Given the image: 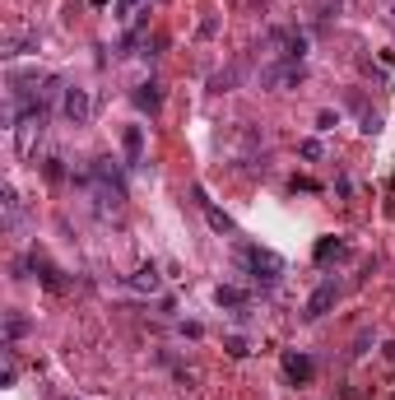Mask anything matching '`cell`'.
I'll list each match as a JSON object with an SVG mask.
<instances>
[{"instance_id":"6da1fadb","label":"cell","mask_w":395,"mask_h":400,"mask_svg":"<svg viewBox=\"0 0 395 400\" xmlns=\"http://www.w3.org/2000/svg\"><path fill=\"white\" fill-rule=\"evenodd\" d=\"M237 270L256 275L260 284H274L284 275V261L274 252H265V247H256V242H237Z\"/></svg>"},{"instance_id":"7a4b0ae2","label":"cell","mask_w":395,"mask_h":400,"mask_svg":"<svg viewBox=\"0 0 395 400\" xmlns=\"http://www.w3.org/2000/svg\"><path fill=\"white\" fill-rule=\"evenodd\" d=\"M10 126H14V149L28 158V154L37 149V140H42V131H47V102H37V107L19 112Z\"/></svg>"},{"instance_id":"3957f363","label":"cell","mask_w":395,"mask_h":400,"mask_svg":"<svg viewBox=\"0 0 395 400\" xmlns=\"http://www.w3.org/2000/svg\"><path fill=\"white\" fill-rule=\"evenodd\" d=\"M61 117H66L70 126H89V117H93V93L79 89V84H66V89H61Z\"/></svg>"},{"instance_id":"277c9868","label":"cell","mask_w":395,"mask_h":400,"mask_svg":"<svg viewBox=\"0 0 395 400\" xmlns=\"http://www.w3.org/2000/svg\"><path fill=\"white\" fill-rule=\"evenodd\" d=\"M307 79L303 61H274V66L260 70V89H298Z\"/></svg>"},{"instance_id":"5b68a950","label":"cell","mask_w":395,"mask_h":400,"mask_svg":"<svg viewBox=\"0 0 395 400\" xmlns=\"http://www.w3.org/2000/svg\"><path fill=\"white\" fill-rule=\"evenodd\" d=\"M335 298H339V284L335 279H326V284H321V289L312 293V298H307V322H316V317H326V307H335Z\"/></svg>"},{"instance_id":"8992f818","label":"cell","mask_w":395,"mask_h":400,"mask_svg":"<svg viewBox=\"0 0 395 400\" xmlns=\"http://www.w3.org/2000/svg\"><path fill=\"white\" fill-rule=\"evenodd\" d=\"M126 289H130V293H149V298H154V293L163 289V275H158V266H140L135 275L126 279Z\"/></svg>"},{"instance_id":"52a82bcc","label":"cell","mask_w":395,"mask_h":400,"mask_svg":"<svg viewBox=\"0 0 395 400\" xmlns=\"http://www.w3.org/2000/svg\"><path fill=\"white\" fill-rule=\"evenodd\" d=\"M312 372H316V363L307 354H298V349L284 354V377H288V382H312Z\"/></svg>"},{"instance_id":"ba28073f","label":"cell","mask_w":395,"mask_h":400,"mask_svg":"<svg viewBox=\"0 0 395 400\" xmlns=\"http://www.w3.org/2000/svg\"><path fill=\"white\" fill-rule=\"evenodd\" d=\"M195 200H200V210H205V219H209V228H214V233H224V237H237V223L228 219L224 210H214V205L205 200V191H200V187H195Z\"/></svg>"},{"instance_id":"9c48e42d","label":"cell","mask_w":395,"mask_h":400,"mask_svg":"<svg viewBox=\"0 0 395 400\" xmlns=\"http://www.w3.org/2000/svg\"><path fill=\"white\" fill-rule=\"evenodd\" d=\"M214 302H219V307H228V312H242V307L251 302V293L237 289V284H219V289H214Z\"/></svg>"},{"instance_id":"30bf717a","label":"cell","mask_w":395,"mask_h":400,"mask_svg":"<svg viewBox=\"0 0 395 400\" xmlns=\"http://www.w3.org/2000/svg\"><path fill=\"white\" fill-rule=\"evenodd\" d=\"M0 205H5V228H10V233H19V219H23L19 191H14V187H5V200H0Z\"/></svg>"},{"instance_id":"8fae6325","label":"cell","mask_w":395,"mask_h":400,"mask_svg":"<svg viewBox=\"0 0 395 400\" xmlns=\"http://www.w3.org/2000/svg\"><path fill=\"white\" fill-rule=\"evenodd\" d=\"M121 145H126V158H130V163H140V158H145V131H140V126H126Z\"/></svg>"},{"instance_id":"7c38bea8","label":"cell","mask_w":395,"mask_h":400,"mask_svg":"<svg viewBox=\"0 0 395 400\" xmlns=\"http://www.w3.org/2000/svg\"><path fill=\"white\" fill-rule=\"evenodd\" d=\"M135 107L140 112H158L163 107V89H158V84H140L135 89Z\"/></svg>"},{"instance_id":"4fadbf2b","label":"cell","mask_w":395,"mask_h":400,"mask_svg":"<svg viewBox=\"0 0 395 400\" xmlns=\"http://www.w3.org/2000/svg\"><path fill=\"white\" fill-rule=\"evenodd\" d=\"M349 256V242H335V237H326V242H316V261L326 266V261H344Z\"/></svg>"},{"instance_id":"5bb4252c","label":"cell","mask_w":395,"mask_h":400,"mask_svg":"<svg viewBox=\"0 0 395 400\" xmlns=\"http://www.w3.org/2000/svg\"><path fill=\"white\" fill-rule=\"evenodd\" d=\"M28 52H37V33H23V37H10V42H5V56H28Z\"/></svg>"},{"instance_id":"9a60e30c","label":"cell","mask_w":395,"mask_h":400,"mask_svg":"<svg viewBox=\"0 0 395 400\" xmlns=\"http://www.w3.org/2000/svg\"><path fill=\"white\" fill-rule=\"evenodd\" d=\"M33 270L42 275V284H47V289H61V275H56V266H51L47 256H37V252H33Z\"/></svg>"},{"instance_id":"2e32d148","label":"cell","mask_w":395,"mask_h":400,"mask_svg":"<svg viewBox=\"0 0 395 400\" xmlns=\"http://www.w3.org/2000/svg\"><path fill=\"white\" fill-rule=\"evenodd\" d=\"M23 331H28V322H23V312H5V340L14 345V340H19Z\"/></svg>"},{"instance_id":"e0dca14e","label":"cell","mask_w":395,"mask_h":400,"mask_svg":"<svg viewBox=\"0 0 395 400\" xmlns=\"http://www.w3.org/2000/svg\"><path fill=\"white\" fill-rule=\"evenodd\" d=\"M224 349H228V354H233V358H247V354H251L242 335H228V345H224Z\"/></svg>"},{"instance_id":"ac0fdd59","label":"cell","mask_w":395,"mask_h":400,"mask_svg":"<svg viewBox=\"0 0 395 400\" xmlns=\"http://www.w3.org/2000/svg\"><path fill=\"white\" fill-rule=\"evenodd\" d=\"M367 345H372V331H363L358 340H353V358H363V354H367Z\"/></svg>"},{"instance_id":"d6986e66","label":"cell","mask_w":395,"mask_h":400,"mask_svg":"<svg viewBox=\"0 0 395 400\" xmlns=\"http://www.w3.org/2000/svg\"><path fill=\"white\" fill-rule=\"evenodd\" d=\"M303 158H321V145H316V140H303Z\"/></svg>"},{"instance_id":"ffe728a7","label":"cell","mask_w":395,"mask_h":400,"mask_svg":"<svg viewBox=\"0 0 395 400\" xmlns=\"http://www.w3.org/2000/svg\"><path fill=\"white\" fill-rule=\"evenodd\" d=\"M130 10H135V0H116V14H121V19H126Z\"/></svg>"},{"instance_id":"44dd1931","label":"cell","mask_w":395,"mask_h":400,"mask_svg":"<svg viewBox=\"0 0 395 400\" xmlns=\"http://www.w3.org/2000/svg\"><path fill=\"white\" fill-rule=\"evenodd\" d=\"M386 358H391V363H395V340H386Z\"/></svg>"}]
</instances>
